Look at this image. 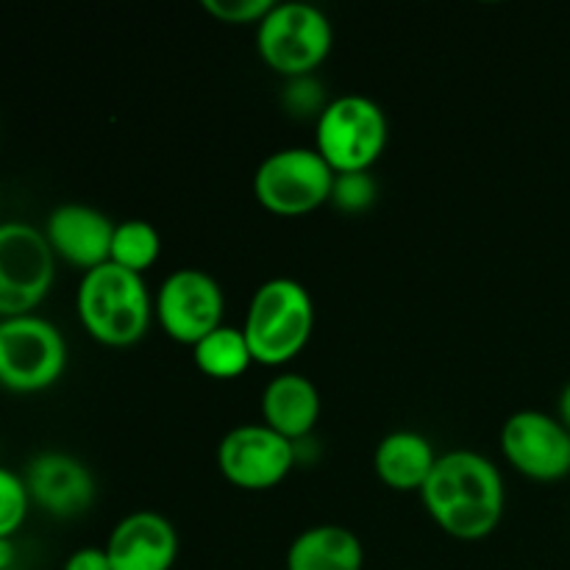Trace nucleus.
I'll return each instance as SVG.
<instances>
[{
  "label": "nucleus",
  "instance_id": "nucleus-9",
  "mask_svg": "<svg viewBox=\"0 0 570 570\" xmlns=\"http://www.w3.org/2000/svg\"><path fill=\"white\" fill-rule=\"evenodd\" d=\"M161 332L181 345H198L223 326L226 295L223 287L198 267H181L161 282L154 301Z\"/></svg>",
  "mask_w": 570,
  "mask_h": 570
},
{
  "label": "nucleus",
  "instance_id": "nucleus-10",
  "mask_svg": "<svg viewBox=\"0 0 570 570\" xmlns=\"http://www.w3.org/2000/svg\"><path fill=\"white\" fill-rule=\"evenodd\" d=\"M295 443L267 429L265 423H245L232 429L217 445V468L239 490H271L295 468Z\"/></svg>",
  "mask_w": 570,
  "mask_h": 570
},
{
  "label": "nucleus",
  "instance_id": "nucleus-12",
  "mask_svg": "<svg viewBox=\"0 0 570 570\" xmlns=\"http://www.w3.org/2000/svg\"><path fill=\"white\" fill-rule=\"evenodd\" d=\"M31 504L50 518L70 521L83 515L95 501V476L81 460L65 451H42L22 473Z\"/></svg>",
  "mask_w": 570,
  "mask_h": 570
},
{
  "label": "nucleus",
  "instance_id": "nucleus-21",
  "mask_svg": "<svg viewBox=\"0 0 570 570\" xmlns=\"http://www.w3.org/2000/svg\"><path fill=\"white\" fill-rule=\"evenodd\" d=\"M376 193L371 173H343L334 178L332 204L343 212H365L376 200Z\"/></svg>",
  "mask_w": 570,
  "mask_h": 570
},
{
  "label": "nucleus",
  "instance_id": "nucleus-8",
  "mask_svg": "<svg viewBox=\"0 0 570 570\" xmlns=\"http://www.w3.org/2000/svg\"><path fill=\"white\" fill-rule=\"evenodd\" d=\"M334 178L315 148H284L256 167L254 195L273 215L301 217L332 200Z\"/></svg>",
  "mask_w": 570,
  "mask_h": 570
},
{
  "label": "nucleus",
  "instance_id": "nucleus-24",
  "mask_svg": "<svg viewBox=\"0 0 570 570\" xmlns=\"http://www.w3.org/2000/svg\"><path fill=\"white\" fill-rule=\"evenodd\" d=\"M61 570H111L109 554L106 549H95V546H87V549L72 551L65 560V568Z\"/></svg>",
  "mask_w": 570,
  "mask_h": 570
},
{
  "label": "nucleus",
  "instance_id": "nucleus-18",
  "mask_svg": "<svg viewBox=\"0 0 570 570\" xmlns=\"http://www.w3.org/2000/svg\"><path fill=\"white\" fill-rule=\"evenodd\" d=\"M195 365L209 379H237L254 365L243 328L220 326L193 348Z\"/></svg>",
  "mask_w": 570,
  "mask_h": 570
},
{
  "label": "nucleus",
  "instance_id": "nucleus-13",
  "mask_svg": "<svg viewBox=\"0 0 570 570\" xmlns=\"http://www.w3.org/2000/svg\"><path fill=\"white\" fill-rule=\"evenodd\" d=\"M115 226L100 209L87 204H61L45 220V239L56 259L89 273L111 259Z\"/></svg>",
  "mask_w": 570,
  "mask_h": 570
},
{
  "label": "nucleus",
  "instance_id": "nucleus-3",
  "mask_svg": "<svg viewBox=\"0 0 570 570\" xmlns=\"http://www.w3.org/2000/svg\"><path fill=\"white\" fill-rule=\"evenodd\" d=\"M315 328L309 289L295 278H271L254 293L243 334L256 365L282 367L306 348Z\"/></svg>",
  "mask_w": 570,
  "mask_h": 570
},
{
  "label": "nucleus",
  "instance_id": "nucleus-2",
  "mask_svg": "<svg viewBox=\"0 0 570 570\" xmlns=\"http://www.w3.org/2000/svg\"><path fill=\"white\" fill-rule=\"evenodd\" d=\"M78 321L92 340L109 348H128L145 337L154 304L139 273L106 262L83 273L76 293Z\"/></svg>",
  "mask_w": 570,
  "mask_h": 570
},
{
  "label": "nucleus",
  "instance_id": "nucleus-4",
  "mask_svg": "<svg viewBox=\"0 0 570 570\" xmlns=\"http://www.w3.org/2000/svg\"><path fill=\"white\" fill-rule=\"evenodd\" d=\"M387 145V117L365 95H340L328 100L315 122V150L334 176L367 173Z\"/></svg>",
  "mask_w": 570,
  "mask_h": 570
},
{
  "label": "nucleus",
  "instance_id": "nucleus-5",
  "mask_svg": "<svg viewBox=\"0 0 570 570\" xmlns=\"http://www.w3.org/2000/svg\"><path fill=\"white\" fill-rule=\"evenodd\" d=\"M332 22L312 3H273L256 26L262 61L289 81L309 78L332 53Z\"/></svg>",
  "mask_w": 570,
  "mask_h": 570
},
{
  "label": "nucleus",
  "instance_id": "nucleus-23",
  "mask_svg": "<svg viewBox=\"0 0 570 570\" xmlns=\"http://www.w3.org/2000/svg\"><path fill=\"white\" fill-rule=\"evenodd\" d=\"M287 106L295 115H321L326 109L317 81L309 78H293L287 89Z\"/></svg>",
  "mask_w": 570,
  "mask_h": 570
},
{
  "label": "nucleus",
  "instance_id": "nucleus-26",
  "mask_svg": "<svg viewBox=\"0 0 570 570\" xmlns=\"http://www.w3.org/2000/svg\"><path fill=\"white\" fill-rule=\"evenodd\" d=\"M557 417H560L562 426L570 432V382L562 387L560 393V401H557Z\"/></svg>",
  "mask_w": 570,
  "mask_h": 570
},
{
  "label": "nucleus",
  "instance_id": "nucleus-1",
  "mask_svg": "<svg viewBox=\"0 0 570 570\" xmlns=\"http://www.w3.org/2000/svg\"><path fill=\"white\" fill-rule=\"evenodd\" d=\"M421 499L432 521L456 540H484L504 515V479L488 456L456 449L438 456Z\"/></svg>",
  "mask_w": 570,
  "mask_h": 570
},
{
  "label": "nucleus",
  "instance_id": "nucleus-15",
  "mask_svg": "<svg viewBox=\"0 0 570 570\" xmlns=\"http://www.w3.org/2000/svg\"><path fill=\"white\" fill-rule=\"evenodd\" d=\"M262 417L267 429L298 443L312 434L321 417V393L301 373H282L262 390Z\"/></svg>",
  "mask_w": 570,
  "mask_h": 570
},
{
  "label": "nucleus",
  "instance_id": "nucleus-25",
  "mask_svg": "<svg viewBox=\"0 0 570 570\" xmlns=\"http://www.w3.org/2000/svg\"><path fill=\"white\" fill-rule=\"evenodd\" d=\"M17 549L11 538H0V570H14Z\"/></svg>",
  "mask_w": 570,
  "mask_h": 570
},
{
  "label": "nucleus",
  "instance_id": "nucleus-7",
  "mask_svg": "<svg viewBox=\"0 0 570 570\" xmlns=\"http://www.w3.org/2000/svg\"><path fill=\"white\" fill-rule=\"evenodd\" d=\"M56 282V256L42 228L0 223V321L33 315Z\"/></svg>",
  "mask_w": 570,
  "mask_h": 570
},
{
  "label": "nucleus",
  "instance_id": "nucleus-19",
  "mask_svg": "<svg viewBox=\"0 0 570 570\" xmlns=\"http://www.w3.org/2000/svg\"><path fill=\"white\" fill-rule=\"evenodd\" d=\"M161 254V237L148 220H122L115 226L111 239V259L115 265L142 276L148 267L156 265Z\"/></svg>",
  "mask_w": 570,
  "mask_h": 570
},
{
  "label": "nucleus",
  "instance_id": "nucleus-20",
  "mask_svg": "<svg viewBox=\"0 0 570 570\" xmlns=\"http://www.w3.org/2000/svg\"><path fill=\"white\" fill-rule=\"evenodd\" d=\"M31 512V495L20 473L0 468V538H14Z\"/></svg>",
  "mask_w": 570,
  "mask_h": 570
},
{
  "label": "nucleus",
  "instance_id": "nucleus-6",
  "mask_svg": "<svg viewBox=\"0 0 570 570\" xmlns=\"http://www.w3.org/2000/svg\"><path fill=\"white\" fill-rule=\"evenodd\" d=\"M67 371V343L39 315L0 321V387L17 395L45 393Z\"/></svg>",
  "mask_w": 570,
  "mask_h": 570
},
{
  "label": "nucleus",
  "instance_id": "nucleus-14",
  "mask_svg": "<svg viewBox=\"0 0 570 570\" xmlns=\"http://www.w3.org/2000/svg\"><path fill=\"white\" fill-rule=\"evenodd\" d=\"M106 554L111 570H170L178 560V532L159 512H131L111 529Z\"/></svg>",
  "mask_w": 570,
  "mask_h": 570
},
{
  "label": "nucleus",
  "instance_id": "nucleus-17",
  "mask_svg": "<svg viewBox=\"0 0 570 570\" xmlns=\"http://www.w3.org/2000/svg\"><path fill=\"white\" fill-rule=\"evenodd\" d=\"M365 549L351 529L321 523L289 543L287 570H362Z\"/></svg>",
  "mask_w": 570,
  "mask_h": 570
},
{
  "label": "nucleus",
  "instance_id": "nucleus-11",
  "mask_svg": "<svg viewBox=\"0 0 570 570\" xmlns=\"http://www.w3.org/2000/svg\"><path fill=\"white\" fill-rule=\"evenodd\" d=\"M501 451L507 462L534 482H560L570 473V432L538 410H523L501 426Z\"/></svg>",
  "mask_w": 570,
  "mask_h": 570
},
{
  "label": "nucleus",
  "instance_id": "nucleus-16",
  "mask_svg": "<svg viewBox=\"0 0 570 570\" xmlns=\"http://www.w3.org/2000/svg\"><path fill=\"white\" fill-rule=\"evenodd\" d=\"M438 465L432 443L423 434L401 429V432L387 434L376 445L373 454V471L387 488L410 493V490H423V484L432 476Z\"/></svg>",
  "mask_w": 570,
  "mask_h": 570
},
{
  "label": "nucleus",
  "instance_id": "nucleus-22",
  "mask_svg": "<svg viewBox=\"0 0 570 570\" xmlns=\"http://www.w3.org/2000/svg\"><path fill=\"white\" fill-rule=\"evenodd\" d=\"M204 9L215 20L228 22V26H239V22L259 26L267 11L273 9V0H204Z\"/></svg>",
  "mask_w": 570,
  "mask_h": 570
},
{
  "label": "nucleus",
  "instance_id": "nucleus-27",
  "mask_svg": "<svg viewBox=\"0 0 570 570\" xmlns=\"http://www.w3.org/2000/svg\"><path fill=\"white\" fill-rule=\"evenodd\" d=\"M14 570H17V568H14Z\"/></svg>",
  "mask_w": 570,
  "mask_h": 570
}]
</instances>
